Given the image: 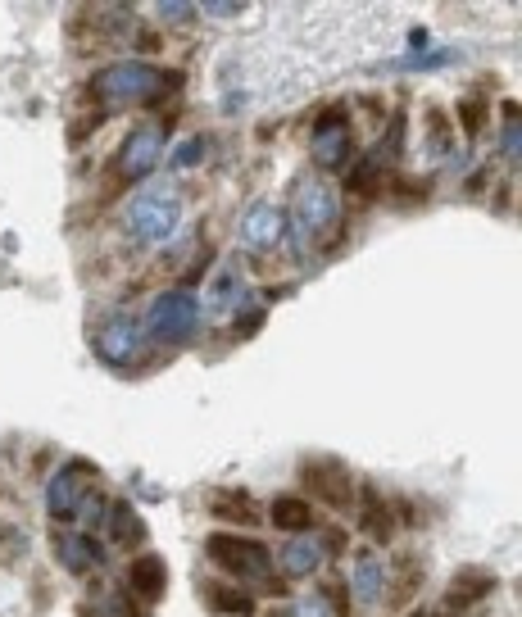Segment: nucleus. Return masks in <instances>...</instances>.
<instances>
[{
    "label": "nucleus",
    "instance_id": "1",
    "mask_svg": "<svg viewBox=\"0 0 522 617\" xmlns=\"http://www.w3.org/2000/svg\"><path fill=\"white\" fill-rule=\"evenodd\" d=\"M205 554L214 559V568H223L232 581H246V586H259L268 595H282V577H277V563L259 540H246V536H209Z\"/></svg>",
    "mask_w": 522,
    "mask_h": 617
},
{
    "label": "nucleus",
    "instance_id": "2",
    "mask_svg": "<svg viewBox=\"0 0 522 617\" xmlns=\"http://www.w3.org/2000/svg\"><path fill=\"white\" fill-rule=\"evenodd\" d=\"M164 91V73L146 59H119V64H105V69L91 78V96L105 109H123L137 105V100H155Z\"/></svg>",
    "mask_w": 522,
    "mask_h": 617
},
{
    "label": "nucleus",
    "instance_id": "3",
    "mask_svg": "<svg viewBox=\"0 0 522 617\" xmlns=\"http://www.w3.org/2000/svg\"><path fill=\"white\" fill-rule=\"evenodd\" d=\"M291 218H296L300 245L318 241V236H327L341 223V200H336V191L327 187L323 177H300L296 196H291Z\"/></svg>",
    "mask_w": 522,
    "mask_h": 617
},
{
    "label": "nucleus",
    "instance_id": "4",
    "mask_svg": "<svg viewBox=\"0 0 522 617\" xmlns=\"http://www.w3.org/2000/svg\"><path fill=\"white\" fill-rule=\"evenodd\" d=\"M123 223H128V232L137 236V241L164 245L168 236L178 232L182 205H178V196H173V191H141L137 200H128V209H123Z\"/></svg>",
    "mask_w": 522,
    "mask_h": 617
},
{
    "label": "nucleus",
    "instance_id": "5",
    "mask_svg": "<svg viewBox=\"0 0 522 617\" xmlns=\"http://www.w3.org/2000/svg\"><path fill=\"white\" fill-rule=\"evenodd\" d=\"M155 341L164 345H187L191 336L200 332V309H196V295L191 291H164L150 300V314H146V327Z\"/></svg>",
    "mask_w": 522,
    "mask_h": 617
},
{
    "label": "nucleus",
    "instance_id": "6",
    "mask_svg": "<svg viewBox=\"0 0 522 617\" xmlns=\"http://www.w3.org/2000/svg\"><path fill=\"white\" fill-rule=\"evenodd\" d=\"M250 300V286H246V277H241V268L237 264H218V273L205 282V291H200V300H196V309H200V318H218V323H227V318H237L241 314V304Z\"/></svg>",
    "mask_w": 522,
    "mask_h": 617
},
{
    "label": "nucleus",
    "instance_id": "7",
    "mask_svg": "<svg viewBox=\"0 0 522 617\" xmlns=\"http://www.w3.org/2000/svg\"><path fill=\"white\" fill-rule=\"evenodd\" d=\"M159 159H164V128L159 123H137L119 150V177L123 182H141V177H150L159 168Z\"/></svg>",
    "mask_w": 522,
    "mask_h": 617
},
{
    "label": "nucleus",
    "instance_id": "8",
    "mask_svg": "<svg viewBox=\"0 0 522 617\" xmlns=\"http://www.w3.org/2000/svg\"><path fill=\"white\" fill-rule=\"evenodd\" d=\"M141 341H146V332H141V323L132 314H109L105 323L96 327V354L105 363H114V368L137 359Z\"/></svg>",
    "mask_w": 522,
    "mask_h": 617
},
{
    "label": "nucleus",
    "instance_id": "9",
    "mask_svg": "<svg viewBox=\"0 0 522 617\" xmlns=\"http://www.w3.org/2000/svg\"><path fill=\"white\" fill-rule=\"evenodd\" d=\"M91 463H82V459H73V463H64L55 477H50V486H46V513L55 522H69L73 513H78V504H82V495H87V481H91Z\"/></svg>",
    "mask_w": 522,
    "mask_h": 617
},
{
    "label": "nucleus",
    "instance_id": "10",
    "mask_svg": "<svg viewBox=\"0 0 522 617\" xmlns=\"http://www.w3.org/2000/svg\"><path fill=\"white\" fill-rule=\"evenodd\" d=\"M309 155H314V164L327 168V173H336V168L350 159V128H345V118L336 114V109H327V114L314 123Z\"/></svg>",
    "mask_w": 522,
    "mask_h": 617
},
{
    "label": "nucleus",
    "instance_id": "11",
    "mask_svg": "<svg viewBox=\"0 0 522 617\" xmlns=\"http://www.w3.org/2000/svg\"><path fill=\"white\" fill-rule=\"evenodd\" d=\"M241 236H246L250 250H277V241L286 236V214L268 200H255L250 214L241 218Z\"/></svg>",
    "mask_w": 522,
    "mask_h": 617
},
{
    "label": "nucleus",
    "instance_id": "12",
    "mask_svg": "<svg viewBox=\"0 0 522 617\" xmlns=\"http://www.w3.org/2000/svg\"><path fill=\"white\" fill-rule=\"evenodd\" d=\"M386 577H391V568H386V559L377 554V549H364L355 559V577H350V590H355V599L364 608H377L386 595Z\"/></svg>",
    "mask_w": 522,
    "mask_h": 617
},
{
    "label": "nucleus",
    "instance_id": "13",
    "mask_svg": "<svg viewBox=\"0 0 522 617\" xmlns=\"http://www.w3.org/2000/svg\"><path fill=\"white\" fill-rule=\"evenodd\" d=\"M495 590V572H482V568H468L454 577V586L445 590V617H463V608H473L477 599H486Z\"/></svg>",
    "mask_w": 522,
    "mask_h": 617
},
{
    "label": "nucleus",
    "instance_id": "14",
    "mask_svg": "<svg viewBox=\"0 0 522 617\" xmlns=\"http://www.w3.org/2000/svg\"><path fill=\"white\" fill-rule=\"evenodd\" d=\"M55 554H60V563L69 572H78V577L105 568V549H100L91 536H73V531H60V536H55Z\"/></svg>",
    "mask_w": 522,
    "mask_h": 617
},
{
    "label": "nucleus",
    "instance_id": "15",
    "mask_svg": "<svg viewBox=\"0 0 522 617\" xmlns=\"http://www.w3.org/2000/svg\"><path fill=\"white\" fill-rule=\"evenodd\" d=\"M327 559V545L318 536H309V531H300L296 540H286L282 549V572L286 577H314L318 568H323Z\"/></svg>",
    "mask_w": 522,
    "mask_h": 617
},
{
    "label": "nucleus",
    "instance_id": "16",
    "mask_svg": "<svg viewBox=\"0 0 522 617\" xmlns=\"http://www.w3.org/2000/svg\"><path fill=\"white\" fill-rule=\"evenodd\" d=\"M128 586H132V595H137V599L155 604V599L168 590V568H164V559H159V554H141V559H132Z\"/></svg>",
    "mask_w": 522,
    "mask_h": 617
},
{
    "label": "nucleus",
    "instance_id": "17",
    "mask_svg": "<svg viewBox=\"0 0 522 617\" xmlns=\"http://www.w3.org/2000/svg\"><path fill=\"white\" fill-rule=\"evenodd\" d=\"M305 486L314 490V495H323L327 504H350V477H345L341 463H309L305 468Z\"/></svg>",
    "mask_w": 522,
    "mask_h": 617
},
{
    "label": "nucleus",
    "instance_id": "18",
    "mask_svg": "<svg viewBox=\"0 0 522 617\" xmlns=\"http://www.w3.org/2000/svg\"><path fill=\"white\" fill-rule=\"evenodd\" d=\"M268 522H273L277 531H286V536H300V531H309L314 513H309V504L300 500V495H282V500H273V509H268Z\"/></svg>",
    "mask_w": 522,
    "mask_h": 617
},
{
    "label": "nucleus",
    "instance_id": "19",
    "mask_svg": "<svg viewBox=\"0 0 522 617\" xmlns=\"http://www.w3.org/2000/svg\"><path fill=\"white\" fill-rule=\"evenodd\" d=\"M109 531H114V540L119 545H128V549H137L141 540H146V522H141V513L132 509L128 500H119V504H109Z\"/></svg>",
    "mask_w": 522,
    "mask_h": 617
},
{
    "label": "nucleus",
    "instance_id": "20",
    "mask_svg": "<svg viewBox=\"0 0 522 617\" xmlns=\"http://www.w3.org/2000/svg\"><path fill=\"white\" fill-rule=\"evenodd\" d=\"M205 599H209V608L223 617H255V599L237 586H218L214 581V586H205Z\"/></svg>",
    "mask_w": 522,
    "mask_h": 617
},
{
    "label": "nucleus",
    "instance_id": "21",
    "mask_svg": "<svg viewBox=\"0 0 522 617\" xmlns=\"http://www.w3.org/2000/svg\"><path fill=\"white\" fill-rule=\"evenodd\" d=\"M205 155H209V137H187L178 150H173V168H200L205 164Z\"/></svg>",
    "mask_w": 522,
    "mask_h": 617
},
{
    "label": "nucleus",
    "instance_id": "22",
    "mask_svg": "<svg viewBox=\"0 0 522 617\" xmlns=\"http://www.w3.org/2000/svg\"><path fill=\"white\" fill-rule=\"evenodd\" d=\"M500 155L509 159V164H518V159H522V123H518V109H509V118H504Z\"/></svg>",
    "mask_w": 522,
    "mask_h": 617
},
{
    "label": "nucleus",
    "instance_id": "23",
    "mask_svg": "<svg viewBox=\"0 0 522 617\" xmlns=\"http://www.w3.org/2000/svg\"><path fill=\"white\" fill-rule=\"evenodd\" d=\"M105 495H96V490H87V495H82V504H78V513H73V518L82 522V527H100V522H105Z\"/></svg>",
    "mask_w": 522,
    "mask_h": 617
},
{
    "label": "nucleus",
    "instance_id": "24",
    "mask_svg": "<svg viewBox=\"0 0 522 617\" xmlns=\"http://www.w3.org/2000/svg\"><path fill=\"white\" fill-rule=\"evenodd\" d=\"M454 50H432V55H409V59H395V64H386V69H436V64H450Z\"/></svg>",
    "mask_w": 522,
    "mask_h": 617
},
{
    "label": "nucleus",
    "instance_id": "25",
    "mask_svg": "<svg viewBox=\"0 0 522 617\" xmlns=\"http://www.w3.org/2000/svg\"><path fill=\"white\" fill-rule=\"evenodd\" d=\"M214 513L218 518H232V522H259V513L255 509H241V500H227V495H218V504H214Z\"/></svg>",
    "mask_w": 522,
    "mask_h": 617
},
{
    "label": "nucleus",
    "instance_id": "26",
    "mask_svg": "<svg viewBox=\"0 0 522 617\" xmlns=\"http://www.w3.org/2000/svg\"><path fill=\"white\" fill-rule=\"evenodd\" d=\"M291 617H332V608H327V595H305L296 608H291Z\"/></svg>",
    "mask_w": 522,
    "mask_h": 617
},
{
    "label": "nucleus",
    "instance_id": "27",
    "mask_svg": "<svg viewBox=\"0 0 522 617\" xmlns=\"http://www.w3.org/2000/svg\"><path fill=\"white\" fill-rule=\"evenodd\" d=\"M373 173H377L373 159H368V164H359L355 177H350V191H355V196H373Z\"/></svg>",
    "mask_w": 522,
    "mask_h": 617
},
{
    "label": "nucleus",
    "instance_id": "28",
    "mask_svg": "<svg viewBox=\"0 0 522 617\" xmlns=\"http://www.w3.org/2000/svg\"><path fill=\"white\" fill-rule=\"evenodd\" d=\"M459 118H463V132H468V137H477V132H482V105H477V100H463Z\"/></svg>",
    "mask_w": 522,
    "mask_h": 617
},
{
    "label": "nucleus",
    "instance_id": "29",
    "mask_svg": "<svg viewBox=\"0 0 522 617\" xmlns=\"http://www.w3.org/2000/svg\"><path fill=\"white\" fill-rule=\"evenodd\" d=\"M159 19H168V23H182V19H196V5H159Z\"/></svg>",
    "mask_w": 522,
    "mask_h": 617
},
{
    "label": "nucleus",
    "instance_id": "30",
    "mask_svg": "<svg viewBox=\"0 0 522 617\" xmlns=\"http://www.w3.org/2000/svg\"><path fill=\"white\" fill-rule=\"evenodd\" d=\"M205 14H214V19H237L241 5H205Z\"/></svg>",
    "mask_w": 522,
    "mask_h": 617
},
{
    "label": "nucleus",
    "instance_id": "31",
    "mask_svg": "<svg viewBox=\"0 0 522 617\" xmlns=\"http://www.w3.org/2000/svg\"><path fill=\"white\" fill-rule=\"evenodd\" d=\"M409 50H427V28H414V32H409Z\"/></svg>",
    "mask_w": 522,
    "mask_h": 617
}]
</instances>
